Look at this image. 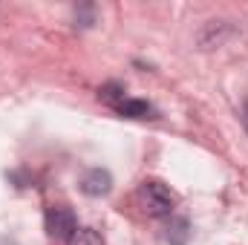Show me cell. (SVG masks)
Segmentation results:
<instances>
[{
    "label": "cell",
    "instance_id": "8992f818",
    "mask_svg": "<svg viewBox=\"0 0 248 245\" xmlns=\"http://www.w3.org/2000/svg\"><path fill=\"white\" fill-rule=\"evenodd\" d=\"M69 245H104V243H101L98 231H93V228H78V231L69 237Z\"/></svg>",
    "mask_w": 248,
    "mask_h": 245
},
{
    "label": "cell",
    "instance_id": "5b68a950",
    "mask_svg": "<svg viewBox=\"0 0 248 245\" xmlns=\"http://www.w3.org/2000/svg\"><path fill=\"white\" fill-rule=\"evenodd\" d=\"M187 237H190V225H187V219H182V216L170 219V228H168V243H170V245H185Z\"/></svg>",
    "mask_w": 248,
    "mask_h": 245
},
{
    "label": "cell",
    "instance_id": "7a4b0ae2",
    "mask_svg": "<svg viewBox=\"0 0 248 245\" xmlns=\"http://www.w3.org/2000/svg\"><path fill=\"white\" fill-rule=\"evenodd\" d=\"M46 231H49V237L69 243V237L78 231L75 214H72L69 208H49V211H46Z\"/></svg>",
    "mask_w": 248,
    "mask_h": 245
},
{
    "label": "cell",
    "instance_id": "277c9868",
    "mask_svg": "<svg viewBox=\"0 0 248 245\" xmlns=\"http://www.w3.org/2000/svg\"><path fill=\"white\" fill-rule=\"evenodd\" d=\"M119 113L130 116V119H147L153 113V107L147 101H139V98H124L122 104H119Z\"/></svg>",
    "mask_w": 248,
    "mask_h": 245
},
{
    "label": "cell",
    "instance_id": "3957f363",
    "mask_svg": "<svg viewBox=\"0 0 248 245\" xmlns=\"http://www.w3.org/2000/svg\"><path fill=\"white\" fill-rule=\"evenodd\" d=\"M110 187H113V176H110V170H104V168H93V170H87L84 179H81V190H84L87 196H104V193H110Z\"/></svg>",
    "mask_w": 248,
    "mask_h": 245
},
{
    "label": "cell",
    "instance_id": "ba28073f",
    "mask_svg": "<svg viewBox=\"0 0 248 245\" xmlns=\"http://www.w3.org/2000/svg\"><path fill=\"white\" fill-rule=\"evenodd\" d=\"M246 124H248V104H246Z\"/></svg>",
    "mask_w": 248,
    "mask_h": 245
},
{
    "label": "cell",
    "instance_id": "6da1fadb",
    "mask_svg": "<svg viewBox=\"0 0 248 245\" xmlns=\"http://www.w3.org/2000/svg\"><path fill=\"white\" fill-rule=\"evenodd\" d=\"M139 205L147 216H170L176 208V193L165 182L150 179L139 187Z\"/></svg>",
    "mask_w": 248,
    "mask_h": 245
},
{
    "label": "cell",
    "instance_id": "52a82bcc",
    "mask_svg": "<svg viewBox=\"0 0 248 245\" xmlns=\"http://www.w3.org/2000/svg\"><path fill=\"white\" fill-rule=\"evenodd\" d=\"M101 98H104L107 104H113V107L119 110V104H122L124 98H127V95H124V90L119 87V84H107V87L101 90Z\"/></svg>",
    "mask_w": 248,
    "mask_h": 245
}]
</instances>
